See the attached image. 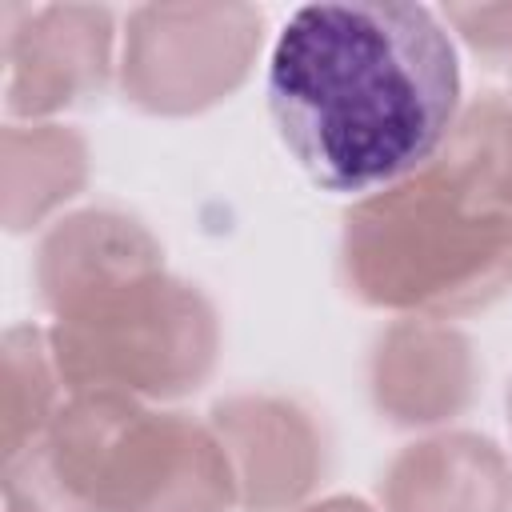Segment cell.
I'll return each instance as SVG.
<instances>
[{"instance_id": "cell-1", "label": "cell", "mask_w": 512, "mask_h": 512, "mask_svg": "<svg viewBox=\"0 0 512 512\" xmlns=\"http://www.w3.org/2000/svg\"><path fill=\"white\" fill-rule=\"evenodd\" d=\"M460 64L424 4H304L268 56V108L300 168L332 192H384L456 124Z\"/></svg>"}, {"instance_id": "cell-2", "label": "cell", "mask_w": 512, "mask_h": 512, "mask_svg": "<svg viewBox=\"0 0 512 512\" xmlns=\"http://www.w3.org/2000/svg\"><path fill=\"white\" fill-rule=\"evenodd\" d=\"M348 280L372 304L452 312L512 276V108L476 100L440 152L348 216Z\"/></svg>"}, {"instance_id": "cell-3", "label": "cell", "mask_w": 512, "mask_h": 512, "mask_svg": "<svg viewBox=\"0 0 512 512\" xmlns=\"http://www.w3.org/2000/svg\"><path fill=\"white\" fill-rule=\"evenodd\" d=\"M44 448L88 512H224L236 492L220 440L120 392H80Z\"/></svg>"}, {"instance_id": "cell-4", "label": "cell", "mask_w": 512, "mask_h": 512, "mask_svg": "<svg viewBox=\"0 0 512 512\" xmlns=\"http://www.w3.org/2000/svg\"><path fill=\"white\" fill-rule=\"evenodd\" d=\"M216 348L208 304L160 268L112 280L56 308L52 360L76 392L196 388Z\"/></svg>"}, {"instance_id": "cell-5", "label": "cell", "mask_w": 512, "mask_h": 512, "mask_svg": "<svg viewBox=\"0 0 512 512\" xmlns=\"http://www.w3.org/2000/svg\"><path fill=\"white\" fill-rule=\"evenodd\" d=\"M260 28V12L248 4L136 8L124 36V88L152 112L204 108L244 80Z\"/></svg>"}, {"instance_id": "cell-6", "label": "cell", "mask_w": 512, "mask_h": 512, "mask_svg": "<svg viewBox=\"0 0 512 512\" xmlns=\"http://www.w3.org/2000/svg\"><path fill=\"white\" fill-rule=\"evenodd\" d=\"M112 12L92 4L8 8L4 56H8V108L20 116H44L96 92L108 76Z\"/></svg>"}, {"instance_id": "cell-7", "label": "cell", "mask_w": 512, "mask_h": 512, "mask_svg": "<svg viewBox=\"0 0 512 512\" xmlns=\"http://www.w3.org/2000/svg\"><path fill=\"white\" fill-rule=\"evenodd\" d=\"M220 444L236 456V488L252 508L296 500L316 472L308 420L276 400H232L216 408Z\"/></svg>"}, {"instance_id": "cell-8", "label": "cell", "mask_w": 512, "mask_h": 512, "mask_svg": "<svg viewBox=\"0 0 512 512\" xmlns=\"http://www.w3.org/2000/svg\"><path fill=\"white\" fill-rule=\"evenodd\" d=\"M388 500L392 512H508L512 472L488 440H428L396 460Z\"/></svg>"}, {"instance_id": "cell-9", "label": "cell", "mask_w": 512, "mask_h": 512, "mask_svg": "<svg viewBox=\"0 0 512 512\" xmlns=\"http://www.w3.org/2000/svg\"><path fill=\"white\" fill-rule=\"evenodd\" d=\"M152 236L116 212H84L64 220L40 248V288L56 308L72 304L84 292H96L112 280L152 272L156 264Z\"/></svg>"}, {"instance_id": "cell-10", "label": "cell", "mask_w": 512, "mask_h": 512, "mask_svg": "<svg viewBox=\"0 0 512 512\" xmlns=\"http://www.w3.org/2000/svg\"><path fill=\"white\" fill-rule=\"evenodd\" d=\"M468 348L432 324H400L380 344L376 396L396 420H440L468 396Z\"/></svg>"}, {"instance_id": "cell-11", "label": "cell", "mask_w": 512, "mask_h": 512, "mask_svg": "<svg viewBox=\"0 0 512 512\" xmlns=\"http://www.w3.org/2000/svg\"><path fill=\"white\" fill-rule=\"evenodd\" d=\"M84 180V144L56 124H12L4 132V216L8 228L36 224Z\"/></svg>"}, {"instance_id": "cell-12", "label": "cell", "mask_w": 512, "mask_h": 512, "mask_svg": "<svg viewBox=\"0 0 512 512\" xmlns=\"http://www.w3.org/2000/svg\"><path fill=\"white\" fill-rule=\"evenodd\" d=\"M52 344L40 332L16 328L4 340V456H20L52 428Z\"/></svg>"}, {"instance_id": "cell-13", "label": "cell", "mask_w": 512, "mask_h": 512, "mask_svg": "<svg viewBox=\"0 0 512 512\" xmlns=\"http://www.w3.org/2000/svg\"><path fill=\"white\" fill-rule=\"evenodd\" d=\"M8 512H88L52 468L44 440L8 460Z\"/></svg>"}, {"instance_id": "cell-14", "label": "cell", "mask_w": 512, "mask_h": 512, "mask_svg": "<svg viewBox=\"0 0 512 512\" xmlns=\"http://www.w3.org/2000/svg\"><path fill=\"white\" fill-rule=\"evenodd\" d=\"M444 24L464 32V40L484 56L512 52V4H472V8H444Z\"/></svg>"}, {"instance_id": "cell-15", "label": "cell", "mask_w": 512, "mask_h": 512, "mask_svg": "<svg viewBox=\"0 0 512 512\" xmlns=\"http://www.w3.org/2000/svg\"><path fill=\"white\" fill-rule=\"evenodd\" d=\"M308 512H368L364 504H348V500H336V504H324V508H308Z\"/></svg>"}]
</instances>
